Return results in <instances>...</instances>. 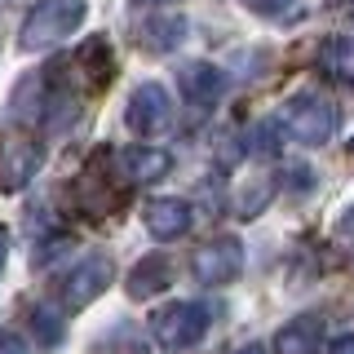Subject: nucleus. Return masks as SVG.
Instances as JSON below:
<instances>
[{
	"mask_svg": "<svg viewBox=\"0 0 354 354\" xmlns=\"http://www.w3.org/2000/svg\"><path fill=\"white\" fill-rule=\"evenodd\" d=\"M279 147H283L279 120H261V124L248 129V155H261V160H270V155H279Z\"/></svg>",
	"mask_w": 354,
	"mask_h": 354,
	"instance_id": "nucleus-16",
	"label": "nucleus"
},
{
	"mask_svg": "<svg viewBox=\"0 0 354 354\" xmlns=\"http://www.w3.org/2000/svg\"><path fill=\"white\" fill-rule=\"evenodd\" d=\"M350 147H354V138H350Z\"/></svg>",
	"mask_w": 354,
	"mask_h": 354,
	"instance_id": "nucleus-25",
	"label": "nucleus"
},
{
	"mask_svg": "<svg viewBox=\"0 0 354 354\" xmlns=\"http://www.w3.org/2000/svg\"><path fill=\"white\" fill-rule=\"evenodd\" d=\"M84 14H88L84 0H36V9H31V14L22 18L18 49H22V53L53 49L58 40H66L75 27H80Z\"/></svg>",
	"mask_w": 354,
	"mask_h": 354,
	"instance_id": "nucleus-1",
	"label": "nucleus"
},
{
	"mask_svg": "<svg viewBox=\"0 0 354 354\" xmlns=\"http://www.w3.org/2000/svg\"><path fill=\"white\" fill-rule=\"evenodd\" d=\"M279 129L288 133L292 142H301V147H324V142L337 138V124H341V115H337V106L328 102V97H319V93H297V97H288L279 115Z\"/></svg>",
	"mask_w": 354,
	"mask_h": 354,
	"instance_id": "nucleus-2",
	"label": "nucleus"
},
{
	"mask_svg": "<svg viewBox=\"0 0 354 354\" xmlns=\"http://www.w3.org/2000/svg\"><path fill=\"white\" fill-rule=\"evenodd\" d=\"M5 261H9V230L0 226V270H5Z\"/></svg>",
	"mask_w": 354,
	"mask_h": 354,
	"instance_id": "nucleus-23",
	"label": "nucleus"
},
{
	"mask_svg": "<svg viewBox=\"0 0 354 354\" xmlns=\"http://www.w3.org/2000/svg\"><path fill=\"white\" fill-rule=\"evenodd\" d=\"M111 274H115V266H111L106 252H88L84 261H75L71 270H66V279H62V306L66 310H84L88 301H97V297L106 292Z\"/></svg>",
	"mask_w": 354,
	"mask_h": 354,
	"instance_id": "nucleus-6",
	"label": "nucleus"
},
{
	"mask_svg": "<svg viewBox=\"0 0 354 354\" xmlns=\"http://www.w3.org/2000/svg\"><path fill=\"white\" fill-rule=\"evenodd\" d=\"M124 124L138 133V138H155V133H164L173 124V97L164 84H138L129 93V106H124Z\"/></svg>",
	"mask_w": 354,
	"mask_h": 354,
	"instance_id": "nucleus-5",
	"label": "nucleus"
},
{
	"mask_svg": "<svg viewBox=\"0 0 354 354\" xmlns=\"http://www.w3.org/2000/svg\"><path fill=\"white\" fill-rule=\"evenodd\" d=\"M173 283V261L164 257V252H151V257H142L138 266L129 270V297L133 301H147V297H155V292H164V288Z\"/></svg>",
	"mask_w": 354,
	"mask_h": 354,
	"instance_id": "nucleus-11",
	"label": "nucleus"
},
{
	"mask_svg": "<svg viewBox=\"0 0 354 354\" xmlns=\"http://www.w3.org/2000/svg\"><path fill=\"white\" fill-rule=\"evenodd\" d=\"M0 354H27V346H22V337L5 332V337H0Z\"/></svg>",
	"mask_w": 354,
	"mask_h": 354,
	"instance_id": "nucleus-20",
	"label": "nucleus"
},
{
	"mask_svg": "<svg viewBox=\"0 0 354 354\" xmlns=\"http://www.w3.org/2000/svg\"><path fill=\"white\" fill-rule=\"evenodd\" d=\"M337 230H341V235H346V239H354V204L346 208V213H341V221H337Z\"/></svg>",
	"mask_w": 354,
	"mask_h": 354,
	"instance_id": "nucleus-22",
	"label": "nucleus"
},
{
	"mask_svg": "<svg viewBox=\"0 0 354 354\" xmlns=\"http://www.w3.org/2000/svg\"><path fill=\"white\" fill-rule=\"evenodd\" d=\"M169 169H173V155L160 151V147H147V142H138V147H124V151H120V173H124L129 182H138V186L169 177Z\"/></svg>",
	"mask_w": 354,
	"mask_h": 354,
	"instance_id": "nucleus-10",
	"label": "nucleus"
},
{
	"mask_svg": "<svg viewBox=\"0 0 354 354\" xmlns=\"http://www.w3.org/2000/svg\"><path fill=\"white\" fill-rule=\"evenodd\" d=\"M328 354H354V332H346V337H337L328 346Z\"/></svg>",
	"mask_w": 354,
	"mask_h": 354,
	"instance_id": "nucleus-21",
	"label": "nucleus"
},
{
	"mask_svg": "<svg viewBox=\"0 0 354 354\" xmlns=\"http://www.w3.org/2000/svg\"><path fill=\"white\" fill-rule=\"evenodd\" d=\"M177 88H182V97L191 106H213L221 93H226V75H221V66L213 62H186L182 71H177Z\"/></svg>",
	"mask_w": 354,
	"mask_h": 354,
	"instance_id": "nucleus-9",
	"label": "nucleus"
},
{
	"mask_svg": "<svg viewBox=\"0 0 354 354\" xmlns=\"http://www.w3.org/2000/svg\"><path fill=\"white\" fill-rule=\"evenodd\" d=\"M182 40H186V18L182 14H155V18L142 22V31H138V44L151 49V53H169Z\"/></svg>",
	"mask_w": 354,
	"mask_h": 354,
	"instance_id": "nucleus-13",
	"label": "nucleus"
},
{
	"mask_svg": "<svg viewBox=\"0 0 354 354\" xmlns=\"http://www.w3.org/2000/svg\"><path fill=\"white\" fill-rule=\"evenodd\" d=\"M328 9H332L341 22H350V27H354V0H328Z\"/></svg>",
	"mask_w": 354,
	"mask_h": 354,
	"instance_id": "nucleus-19",
	"label": "nucleus"
},
{
	"mask_svg": "<svg viewBox=\"0 0 354 354\" xmlns=\"http://www.w3.org/2000/svg\"><path fill=\"white\" fill-rule=\"evenodd\" d=\"M111 66H115V58H111V44H106L102 36H93V40H88L84 49L71 58V71H75V75H84V80L93 84V88L111 80Z\"/></svg>",
	"mask_w": 354,
	"mask_h": 354,
	"instance_id": "nucleus-15",
	"label": "nucleus"
},
{
	"mask_svg": "<svg viewBox=\"0 0 354 354\" xmlns=\"http://www.w3.org/2000/svg\"><path fill=\"white\" fill-rule=\"evenodd\" d=\"M239 5L261 14V18H297L301 14V0H239Z\"/></svg>",
	"mask_w": 354,
	"mask_h": 354,
	"instance_id": "nucleus-18",
	"label": "nucleus"
},
{
	"mask_svg": "<svg viewBox=\"0 0 354 354\" xmlns=\"http://www.w3.org/2000/svg\"><path fill=\"white\" fill-rule=\"evenodd\" d=\"M319 71L328 80L354 88V36H332L319 44Z\"/></svg>",
	"mask_w": 354,
	"mask_h": 354,
	"instance_id": "nucleus-14",
	"label": "nucleus"
},
{
	"mask_svg": "<svg viewBox=\"0 0 354 354\" xmlns=\"http://www.w3.org/2000/svg\"><path fill=\"white\" fill-rule=\"evenodd\" d=\"M31 328H36L40 346H58V341H62V319H58V310H49V306L31 310Z\"/></svg>",
	"mask_w": 354,
	"mask_h": 354,
	"instance_id": "nucleus-17",
	"label": "nucleus"
},
{
	"mask_svg": "<svg viewBox=\"0 0 354 354\" xmlns=\"http://www.w3.org/2000/svg\"><path fill=\"white\" fill-rule=\"evenodd\" d=\"M142 221H147V230H151L155 239H182L186 230L195 226V213H191V204H186V199L164 195V199H151V204H147Z\"/></svg>",
	"mask_w": 354,
	"mask_h": 354,
	"instance_id": "nucleus-8",
	"label": "nucleus"
},
{
	"mask_svg": "<svg viewBox=\"0 0 354 354\" xmlns=\"http://www.w3.org/2000/svg\"><path fill=\"white\" fill-rule=\"evenodd\" d=\"M204 332H208V306H199V301H169L151 315V337H155V346L169 350V354L199 346Z\"/></svg>",
	"mask_w": 354,
	"mask_h": 354,
	"instance_id": "nucleus-3",
	"label": "nucleus"
},
{
	"mask_svg": "<svg viewBox=\"0 0 354 354\" xmlns=\"http://www.w3.org/2000/svg\"><path fill=\"white\" fill-rule=\"evenodd\" d=\"M40 160H44L40 142H31V138L5 142V147H0V191H22V186L36 177Z\"/></svg>",
	"mask_w": 354,
	"mask_h": 354,
	"instance_id": "nucleus-7",
	"label": "nucleus"
},
{
	"mask_svg": "<svg viewBox=\"0 0 354 354\" xmlns=\"http://www.w3.org/2000/svg\"><path fill=\"white\" fill-rule=\"evenodd\" d=\"M239 354H266V350L257 346V341H252V346H248V350H239Z\"/></svg>",
	"mask_w": 354,
	"mask_h": 354,
	"instance_id": "nucleus-24",
	"label": "nucleus"
},
{
	"mask_svg": "<svg viewBox=\"0 0 354 354\" xmlns=\"http://www.w3.org/2000/svg\"><path fill=\"white\" fill-rule=\"evenodd\" d=\"M191 270H195V279L204 283V288H226V283H235L239 270H243V243H239L235 235L208 239L204 248L191 257Z\"/></svg>",
	"mask_w": 354,
	"mask_h": 354,
	"instance_id": "nucleus-4",
	"label": "nucleus"
},
{
	"mask_svg": "<svg viewBox=\"0 0 354 354\" xmlns=\"http://www.w3.org/2000/svg\"><path fill=\"white\" fill-rule=\"evenodd\" d=\"M319 341H324V319L319 315H297L288 319L274 337V354H319Z\"/></svg>",
	"mask_w": 354,
	"mask_h": 354,
	"instance_id": "nucleus-12",
	"label": "nucleus"
}]
</instances>
